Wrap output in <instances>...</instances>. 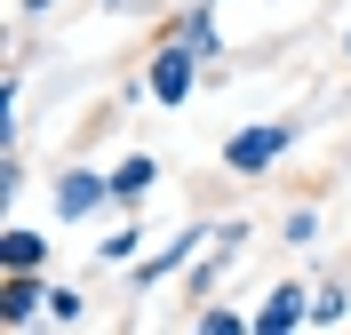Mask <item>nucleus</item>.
Instances as JSON below:
<instances>
[{"mask_svg": "<svg viewBox=\"0 0 351 335\" xmlns=\"http://www.w3.org/2000/svg\"><path fill=\"white\" fill-rule=\"evenodd\" d=\"M295 144H304V120H256V128L223 136V168H232V176H271Z\"/></svg>", "mask_w": 351, "mask_h": 335, "instance_id": "nucleus-1", "label": "nucleus"}, {"mask_svg": "<svg viewBox=\"0 0 351 335\" xmlns=\"http://www.w3.org/2000/svg\"><path fill=\"white\" fill-rule=\"evenodd\" d=\"M208 80V64H199L192 48L176 40V32H160V48H152V64H144V96L152 104H168V112H184L192 104V88Z\"/></svg>", "mask_w": 351, "mask_h": 335, "instance_id": "nucleus-2", "label": "nucleus"}, {"mask_svg": "<svg viewBox=\"0 0 351 335\" xmlns=\"http://www.w3.org/2000/svg\"><path fill=\"white\" fill-rule=\"evenodd\" d=\"M48 200H56V223H88L112 208V168H56L48 176Z\"/></svg>", "mask_w": 351, "mask_h": 335, "instance_id": "nucleus-3", "label": "nucleus"}, {"mask_svg": "<svg viewBox=\"0 0 351 335\" xmlns=\"http://www.w3.org/2000/svg\"><path fill=\"white\" fill-rule=\"evenodd\" d=\"M48 319V271H8L0 280V327H40Z\"/></svg>", "mask_w": 351, "mask_h": 335, "instance_id": "nucleus-4", "label": "nucleus"}, {"mask_svg": "<svg viewBox=\"0 0 351 335\" xmlns=\"http://www.w3.org/2000/svg\"><path fill=\"white\" fill-rule=\"evenodd\" d=\"M208 240H216V232H199V223H184V232H176V240L168 247H160V256H136V288H160V280H176V271H184V264H199V247H208Z\"/></svg>", "mask_w": 351, "mask_h": 335, "instance_id": "nucleus-5", "label": "nucleus"}, {"mask_svg": "<svg viewBox=\"0 0 351 335\" xmlns=\"http://www.w3.org/2000/svg\"><path fill=\"white\" fill-rule=\"evenodd\" d=\"M295 327H311V288L304 280H280L256 303V335H295Z\"/></svg>", "mask_w": 351, "mask_h": 335, "instance_id": "nucleus-6", "label": "nucleus"}, {"mask_svg": "<svg viewBox=\"0 0 351 335\" xmlns=\"http://www.w3.org/2000/svg\"><path fill=\"white\" fill-rule=\"evenodd\" d=\"M168 32H176L184 48H192V56H199L208 72H223V32H216V0H192V8H184V16L168 24Z\"/></svg>", "mask_w": 351, "mask_h": 335, "instance_id": "nucleus-7", "label": "nucleus"}, {"mask_svg": "<svg viewBox=\"0 0 351 335\" xmlns=\"http://www.w3.org/2000/svg\"><path fill=\"white\" fill-rule=\"evenodd\" d=\"M152 184H160V160H152V152H128L120 168H112V208H136Z\"/></svg>", "mask_w": 351, "mask_h": 335, "instance_id": "nucleus-8", "label": "nucleus"}, {"mask_svg": "<svg viewBox=\"0 0 351 335\" xmlns=\"http://www.w3.org/2000/svg\"><path fill=\"white\" fill-rule=\"evenodd\" d=\"M0 264L8 271H48V240L32 223H8V232H0Z\"/></svg>", "mask_w": 351, "mask_h": 335, "instance_id": "nucleus-9", "label": "nucleus"}, {"mask_svg": "<svg viewBox=\"0 0 351 335\" xmlns=\"http://www.w3.org/2000/svg\"><path fill=\"white\" fill-rule=\"evenodd\" d=\"M144 240H152V232H144L136 216H120V232H112V240H96V264H112V271L136 264V256H144Z\"/></svg>", "mask_w": 351, "mask_h": 335, "instance_id": "nucleus-10", "label": "nucleus"}, {"mask_svg": "<svg viewBox=\"0 0 351 335\" xmlns=\"http://www.w3.org/2000/svg\"><path fill=\"white\" fill-rule=\"evenodd\" d=\"M343 319H351V288L319 280V288H311V327H343Z\"/></svg>", "mask_w": 351, "mask_h": 335, "instance_id": "nucleus-11", "label": "nucleus"}, {"mask_svg": "<svg viewBox=\"0 0 351 335\" xmlns=\"http://www.w3.org/2000/svg\"><path fill=\"white\" fill-rule=\"evenodd\" d=\"M88 319V295L64 288V280H48V327H80Z\"/></svg>", "mask_w": 351, "mask_h": 335, "instance_id": "nucleus-12", "label": "nucleus"}, {"mask_svg": "<svg viewBox=\"0 0 351 335\" xmlns=\"http://www.w3.org/2000/svg\"><path fill=\"white\" fill-rule=\"evenodd\" d=\"M192 327H199V335H247L256 319H247V312H232V303H199V312H192Z\"/></svg>", "mask_w": 351, "mask_h": 335, "instance_id": "nucleus-13", "label": "nucleus"}, {"mask_svg": "<svg viewBox=\"0 0 351 335\" xmlns=\"http://www.w3.org/2000/svg\"><path fill=\"white\" fill-rule=\"evenodd\" d=\"M280 240H287V247H319V208H295Z\"/></svg>", "mask_w": 351, "mask_h": 335, "instance_id": "nucleus-14", "label": "nucleus"}, {"mask_svg": "<svg viewBox=\"0 0 351 335\" xmlns=\"http://www.w3.org/2000/svg\"><path fill=\"white\" fill-rule=\"evenodd\" d=\"M16 8L24 16H48V8H64V0H16Z\"/></svg>", "mask_w": 351, "mask_h": 335, "instance_id": "nucleus-15", "label": "nucleus"}, {"mask_svg": "<svg viewBox=\"0 0 351 335\" xmlns=\"http://www.w3.org/2000/svg\"><path fill=\"white\" fill-rule=\"evenodd\" d=\"M343 64H351V32H343Z\"/></svg>", "mask_w": 351, "mask_h": 335, "instance_id": "nucleus-16", "label": "nucleus"}, {"mask_svg": "<svg viewBox=\"0 0 351 335\" xmlns=\"http://www.w3.org/2000/svg\"><path fill=\"white\" fill-rule=\"evenodd\" d=\"M96 8H120V0H96Z\"/></svg>", "mask_w": 351, "mask_h": 335, "instance_id": "nucleus-17", "label": "nucleus"}]
</instances>
